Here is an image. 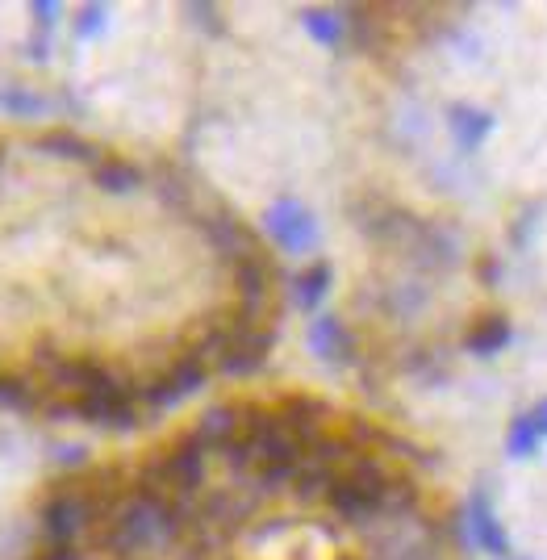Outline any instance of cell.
Listing matches in <instances>:
<instances>
[{
  "label": "cell",
  "mask_w": 547,
  "mask_h": 560,
  "mask_svg": "<svg viewBox=\"0 0 547 560\" xmlns=\"http://www.w3.org/2000/svg\"><path fill=\"white\" fill-rule=\"evenodd\" d=\"M268 226H272V235H276L284 247H289V251H301V247L314 243V218H309L305 209L293 205V201L276 205L272 214H268Z\"/></svg>",
  "instance_id": "1"
},
{
  "label": "cell",
  "mask_w": 547,
  "mask_h": 560,
  "mask_svg": "<svg viewBox=\"0 0 547 560\" xmlns=\"http://www.w3.org/2000/svg\"><path fill=\"white\" fill-rule=\"evenodd\" d=\"M239 423H243V410H230V406H218L197 418V427L188 431V439L197 443V448L205 452H218L222 443H230L234 435H239Z\"/></svg>",
  "instance_id": "2"
},
{
  "label": "cell",
  "mask_w": 547,
  "mask_h": 560,
  "mask_svg": "<svg viewBox=\"0 0 547 560\" xmlns=\"http://www.w3.org/2000/svg\"><path fill=\"white\" fill-rule=\"evenodd\" d=\"M92 180H97V189L101 193H134V189H142V168L138 163H130V159H122V155H101V163L92 168Z\"/></svg>",
  "instance_id": "3"
},
{
  "label": "cell",
  "mask_w": 547,
  "mask_h": 560,
  "mask_svg": "<svg viewBox=\"0 0 547 560\" xmlns=\"http://www.w3.org/2000/svg\"><path fill=\"white\" fill-rule=\"evenodd\" d=\"M506 343H510V318H502V314H489L468 331V352H477V356H493Z\"/></svg>",
  "instance_id": "4"
},
{
  "label": "cell",
  "mask_w": 547,
  "mask_h": 560,
  "mask_svg": "<svg viewBox=\"0 0 547 560\" xmlns=\"http://www.w3.org/2000/svg\"><path fill=\"white\" fill-rule=\"evenodd\" d=\"M468 519H472V531H477V540H481L489 552H497V556H506V552H510L506 535H502V527H497L493 510L485 506V498H472V506H468Z\"/></svg>",
  "instance_id": "5"
},
{
  "label": "cell",
  "mask_w": 547,
  "mask_h": 560,
  "mask_svg": "<svg viewBox=\"0 0 547 560\" xmlns=\"http://www.w3.org/2000/svg\"><path fill=\"white\" fill-rule=\"evenodd\" d=\"M314 347H318V356L339 360V356L351 352V335L343 331L339 318H318V326H314Z\"/></svg>",
  "instance_id": "6"
},
{
  "label": "cell",
  "mask_w": 547,
  "mask_h": 560,
  "mask_svg": "<svg viewBox=\"0 0 547 560\" xmlns=\"http://www.w3.org/2000/svg\"><path fill=\"white\" fill-rule=\"evenodd\" d=\"M326 285H330V268H326V264L305 268V272L297 276V285H293L297 306H301V310H314V306H318V297L326 293Z\"/></svg>",
  "instance_id": "7"
},
{
  "label": "cell",
  "mask_w": 547,
  "mask_h": 560,
  "mask_svg": "<svg viewBox=\"0 0 547 560\" xmlns=\"http://www.w3.org/2000/svg\"><path fill=\"white\" fill-rule=\"evenodd\" d=\"M451 126H456V138L464 147H477L481 138L489 134L493 122L485 118V113H477V109H456V113H451Z\"/></svg>",
  "instance_id": "8"
},
{
  "label": "cell",
  "mask_w": 547,
  "mask_h": 560,
  "mask_svg": "<svg viewBox=\"0 0 547 560\" xmlns=\"http://www.w3.org/2000/svg\"><path fill=\"white\" fill-rule=\"evenodd\" d=\"M535 443H539V431L531 427V418L522 414V418H514V427H510V456H531L535 452Z\"/></svg>",
  "instance_id": "9"
},
{
  "label": "cell",
  "mask_w": 547,
  "mask_h": 560,
  "mask_svg": "<svg viewBox=\"0 0 547 560\" xmlns=\"http://www.w3.org/2000/svg\"><path fill=\"white\" fill-rule=\"evenodd\" d=\"M305 30L314 34L318 42H339L343 38V21L339 17H330V13H305Z\"/></svg>",
  "instance_id": "10"
},
{
  "label": "cell",
  "mask_w": 547,
  "mask_h": 560,
  "mask_svg": "<svg viewBox=\"0 0 547 560\" xmlns=\"http://www.w3.org/2000/svg\"><path fill=\"white\" fill-rule=\"evenodd\" d=\"M34 560H80V552H76V544H51L46 552H38Z\"/></svg>",
  "instance_id": "11"
},
{
  "label": "cell",
  "mask_w": 547,
  "mask_h": 560,
  "mask_svg": "<svg viewBox=\"0 0 547 560\" xmlns=\"http://www.w3.org/2000/svg\"><path fill=\"white\" fill-rule=\"evenodd\" d=\"M527 418H531V427H535L539 435H547V398H543V402H539V406H535Z\"/></svg>",
  "instance_id": "12"
}]
</instances>
